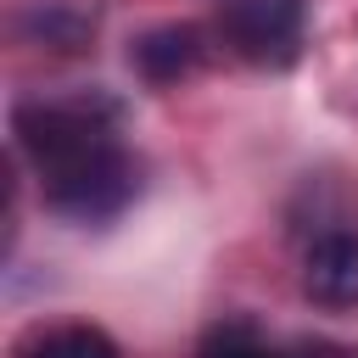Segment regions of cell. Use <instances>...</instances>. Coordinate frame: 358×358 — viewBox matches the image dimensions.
Here are the masks:
<instances>
[{
    "label": "cell",
    "mask_w": 358,
    "mask_h": 358,
    "mask_svg": "<svg viewBox=\"0 0 358 358\" xmlns=\"http://www.w3.org/2000/svg\"><path fill=\"white\" fill-rule=\"evenodd\" d=\"M302 291L319 308H358V235L352 229H330L308 246Z\"/></svg>",
    "instance_id": "3"
},
{
    "label": "cell",
    "mask_w": 358,
    "mask_h": 358,
    "mask_svg": "<svg viewBox=\"0 0 358 358\" xmlns=\"http://www.w3.org/2000/svg\"><path fill=\"white\" fill-rule=\"evenodd\" d=\"M17 140L39 168L45 201L62 218H117L140 190V162L123 151L106 101H28L17 106Z\"/></svg>",
    "instance_id": "1"
},
{
    "label": "cell",
    "mask_w": 358,
    "mask_h": 358,
    "mask_svg": "<svg viewBox=\"0 0 358 358\" xmlns=\"http://www.w3.org/2000/svg\"><path fill=\"white\" fill-rule=\"evenodd\" d=\"M34 358H117V347H112L101 330H90V324H73V330H56V336H45V341L34 347Z\"/></svg>",
    "instance_id": "6"
},
{
    "label": "cell",
    "mask_w": 358,
    "mask_h": 358,
    "mask_svg": "<svg viewBox=\"0 0 358 358\" xmlns=\"http://www.w3.org/2000/svg\"><path fill=\"white\" fill-rule=\"evenodd\" d=\"M218 28L235 56H246L257 67H291L302 56L308 6L302 0H229L218 11Z\"/></svg>",
    "instance_id": "2"
},
{
    "label": "cell",
    "mask_w": 358,
    "mask_h": 358,
    "mask_svg": "<svg viewBox=\"0 0 358 358\" xmlns=\"http://www.w3.org/2000/svg\"><path fill=\"white\" fill-rule=\"evenodd\" d=\"M196 358H280V352L263 341V330L252 319H218L201 336V352Z\"/></svg>",
    "instance_id": "5"
},
{
    "label": "cell",
    "mask_w": 358,
    "mask_h": 358,
    "mask_svg": "<svg viewBox=\"0 0 358 358\" xmlns=\"http://www.w3.org/2000/svg\"><path fill=\"white\" fill-rule=\"evenodd\" d=\"M285 358H336L330 347H296V352H285Z\"/></svg>",
    "instance_id": "7"
},
{
    "label": "cell",
    "mask_w": 358,
    "mask_h": 358,
    "mask_svg": "<svg viewBox=\"0 0 358 358\" xmlns=\"http://www.w3.org/2000/svg\"><path fill=\"white\" fill-rule=\"evenodd\" d=\"M201 56V34L196 28H151L140 45H134V67L151 78V84H173L179 73H190Z\"/></svg>",
    "instance_id": "4"
}]
</instances>
